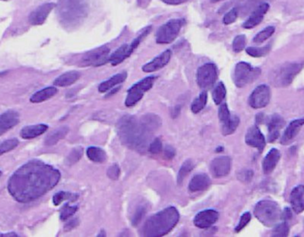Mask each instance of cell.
<instances>
[{
  "label": "cell",
  "instance_id": "1",
  "mask_svg": "<svg viewBox=\"0 0 304 237\" xmlns=\"http://www.w3.org/2000/svg\"><path fill=\"white\" fill-rule=\"evenodd\" d=\"M60 178L58 170L35 159L15 171L9 178L7 189L13 199L19 203H30L52 190Z\"/></svg>",
  "mask_w": 304,
  "mask_h": 237
},
{
  "label": "cell",
  "instance_id": "2",
  "mask_svg": "<svg viewBox=\"0 0 304 237\" xmlns=\"http://www.w3.org/2000/svg\"><path fill=\"white\" fill-rule=\"evenodd\" d=\"M161 124L157 115L148 114L137 119L133 116H124L117 124V131L123 144L139 152L150 146V138Z\"/></svg>",
  "mask_w": 304,
  "mask_h": 237
},
{
  "label": "cell",
  "instance_id": "3",
  "mask_svg": "<svg viewBox=\"0 0 304 237\" xmlns=\"http://www.w3.org/2000/svg\"><path fill=\"white\" fill-rule=\"evenodd\" d=\"M180 219L177 209L173 206L157 212L147 220L142 229L144 237H163L176 227Z\"/></svg>",
  "mask_w": 304,
  "mask_h": 237
},
{
  "label": "cell",
  "instance_id": "4",
  "mask_svg": "<svg viewBox=\"0 0 304 237\" xmlns=\"http://www.w3.org/2000/svg\"><path fill=\"white\" fill-rule=\"evenodd\" d=\"M254 215L261 223L271 228L279 223L282 212L279 204L271 200H261L254 207Z\"/></svg>",
  "mask_w": 304,
  "mask_h": 237
},
{
  "label": "cell",
  "instance_id": "5",
  "mask_svg": "<svg viewBox=\"0 0 304 237\" xmlns=\"http://www.w3.org/2000/svg\"><path fill=\"white\" fill-rule=\"evenodd\" d=\"M303 68L304 63L298 62H287L279 65L270 74L271 84L277 87L288 86Z\"/></svg>",
  "mask_w": 304,
  "mask_h": 237
},
{
  "label": "cell",
  "instance_id": "6",
  "mask_svg": "<svg viewBox=\"0 0 304 237\" xmlns=\"http://www.w3.org/2000/svg\"><path fill=\"white\" fill-rule=\"evenodd\" d=\"M58 14L61 21L66 23L78 21L86 14V6L84 0H60L58 4Z\"/></svg>",
  "mask_w": 304,
  "mask_h": 237
},
{
  "label": "cell",
  "instance_id": "7",
  "mask_svg": "<svg viewBox=\"0 0 304 237\" xmlns=\"http://www.w3.org/2000/svg\"><path fill=\"white\" fill-rule=\"evenodd\" d=\"M157 76H148L134 84L131 88H129L124 102L125 106L132 108L136 105L144 96V94L152 88L155 81L157 80Z\"/></svg>",
  "mask_w": 304,
  "mask_h": 237
},
{
  "label": "cell",
  "instance_id": "8",
  "mask_svg": "<svg viewBox=\"0 0 304 237\" xmlns=\"http://www.w3.org/2000/svg\"><path fill=\"white\" fill-rule=\"evenodd\" d=\"M184 24L183 19H174L167 21L157 31L156 41L158 44H171L178 37Z\"/></svg>",
  "mask_w": 304,
  "mask_h": 237
},
{
  "label": "cell",
  "instance_id": "9",
  "mask_svg": "<svg viewBox=\"0 0 304 237\" xmlns=\"http://www.w3.org/2000/svg\"><path fill=\"white\" fill-rule=\"evenodd\" d=\"M260 74H261L260 68H253L247 62L241 61L236 65L233 81L237 87L241 88L256 80Z\"/></svg>",
  "mask_w": 304,
  "mask_h": 237
},
{
  "label": "cell",
  "instance_id": "10",
  "mask_svg": "<svg viewBox=\"0 0 304 237\" xmlns=\"http://www.w3.org/2000/svg\"><path fill=\"white\" fill-rule=\"evenodd\" d=\"M218 76V70L214 63H205L197 71V83L202 89L211 88L215 84Z\"/></svg>",
  "mask_w": 304,
  "mask_h": 237
},
{
  "label": "cell",
  "instance_id": "11",
  "mask_svg": "<svg viewBox=\"0 0 304 237\" xmlns=\"http://www.w3.org/2000/svg\"><path fill=\"white\" fill-rule=\"evenodd\" d=\"M111 50L106 46L98 47L92 51L87 52L82 58V62L86 66L99 67L109 62Z\"/></svg>",
  "mask_w": 304,
  "mask_h": 237
},
{
  "label": "cell",
  "instance_id": "12",
  "mask_svg": "<svg viewBox=\"0 0 304 237\" xmlns=\"http://www.w3.org/2000/svg\"><path fill=\"white\" fill-rule=\"evenodd\" d=\"M270 89L268 85H261L253 90L249 97V105L253 109H261L269 104Z\"/></svg>",
  "mask_w": 304,
  "mask_h": 237
},
{
  "label": "cell",
  "instance_id": "13",
  "mask_svg": "<svg viewBox=\"0 0 304 237\" xmlns=\"http://www.w3.org/2000/svg\"><path fill=\"white\" fill-rule=\"evenodd\" d=\"M232 169V159L227 156L218 157L211 162V174L215 178H223L230 174Z\"/></svg>",
  "mask_w": 304,
  "mask_h": 237
},
{
  "label": "cell",
  "instance_id": "14",
  "mask_svg": "<svg viewBox=\"0 0 304 237\" xmlns=\"http://www.w3.org/2000/svg\"><path fill=\"white\" fill-rule=\"evenodd\" d=\"M218 212L214 210H205L197 213L194 218V225L198 229H210L218 220Z\"/></svg>",
  "mask_w": 304,
  "mask_h": 237
},
{
  "label": "cell",
  "instance_id": "15",
  "mask_svg": "<svg viewBox=\"0 0 304 237\" xmlns=\"http://www.w3.org/2000/svg\"><path fill=\"white\" fill-rule=\"evenodd\" d=\"M245 143L252 148H257L259 151H262L265 148V137L261 133L257 125L249 128L245 134Z\"/></svg>",
  "mask_w": 304,
  "mask_h": 237
},
{
  "label": "cell",
  "instance_id": "16",
  "mask_svg": "<svg viewBox=\"0 0 304 237\" xmlns=\"http://www.w3.org/2000/svg\"><path fill=\"white\" fill-rule=\"evenodd\" d=\"M55 3H47L39 6L35 9L29 16V21L32 25H41L47 20L49 13H51L52 10L55 8Z\"/></svg>",
  "mask_w": 304,
  "mask_h": 237
},
{
  "label": "cell",
  "instance_id": "17",
  "mask_svg": "<svg viewBox=\"0 0 304 237\" xmlns=\"http://www.w3.org/2000/svg\"><path fill=\"white\" fill-rule=\"evenodd\" d=\"M171 56L172 52L170 50H166L161 55H159V56H157L156 58L152 59L151 61L146 63L142 67V71L146 73L158 71L159 69L164 68L165 66H167L168 62L170 61Z\"/></svg>",
  "mask_w": 304,
  "mask_h": 237
},
{
  "label": "cell",
  "instance_id": "18",
  "mask_svg": "<svg viewBox=\"0 0 304 237\" xmlns=\"http://www.w3.org/2000/svg\"><path fill=\"white\" fill-rule=\"evenodd\" d=\"M20 121V116L14 110H8L0 115V136L3 135L11 128L17 125Z\"/></svg>",
  "mask_w": 304,
  "mask_h": 237
},
{
  "label": "cell",
  "instance_id": "19",
  "mask_svg": "<svg viewBox=\"0 0 304 237\" xmlns=\"http://www.w3.org/2000/svg\"><path fill=\"white\" fill-rule=\"evenodd\" d=\"M269 8H270V5L268 3H261L259 4L257 7L253 10V13L249 16L248 19L244 21L243 24L244 29H248V30L253 29V27L260 24Z\"/></svg>",
  "mask_w": 304,
  "mask_h": 237
},
{
  "label": "cell",
  "instance_id": "20",
  "mask_svg": "<svg viewBox=\"0 0 304 237\" xmlns=\"http://www.w3.org/2000/svg\"><path fill=\"white\" fill-rule=\"evenodd\" d=\"M285 125V120L279 114L272 115L268 120V128H269V141L274 142L279 139L280 131Z\"/></svg>",
  "mask_w": 304,
  "mask_h": 237
},
{
  "label": "cell",
  "instance_id": "21",
  "mask_svg": "<svg viewBox=\"0 0 304 237\" xmlns=\"http://www.w3.org/2000/svg\"><path fill=\"white\" fill-rule=\"evenodd\" d=\"M290 203L292 209L296 213H301L304 211V186L298 185L291 192Z\"/></svg>",
  "mask_w": 304,
  "mask_h": 237
},
{
  "label": "cell",
  "instance_id": "22",
  "mask_svg": "<svg viewBox=\"0 0 304 237\" xmlns=\"http://www.w3.org/2000/svg\"><path fill=\"white\" fill-rule=\"evenodd\" d=\"M304 125V119H296L292 121L283 133L281 143L285 145L288 144L290 141L296 138Z\"/></svg>",
  "mask_w": 304,
  "mask_h": 237
},
{
  "label": "cell",
  "instance_id": "23",
  "mask_svg": "<svg viewBox=\"0 0 304 237\" xmlns=\"http://www.w3.org/2000/svg\"><path fill=\"white\" fill-rule=\"evenodd\" d=\"M280 152L277 148L270 149L262 161V170L265 174H270L274 171L280 159Z\"/></svg>",
  "mask_w": 304,
  "mask_h": 237
},
{
  "label": "cell",
  "instance_id": "24",
  "mask_svg": "<svg viewBox=\"0 0 304 237\" xmlns=\"http://www.w3.org/2000/svg\"><path fill=\"white\" fill-rule=\"evenodd\" d=\"M210 178L205 174L195 175L188 184V189L191 192L205 191L210 186Z\"/></svg>",
  "mask_w": 304,
  "mask_h": 237
},
{
  "label": "cell",
  "instance_id": "25",
  "mask_svg": "<svg viewBox=\"0 0 304 237\" xmlns=\"http://www.w3.org/2000/svg\"><path fill=\"white\" fill-rule=\"evenodd\" d=\"M47 129H48V126L47 124H43V123L29 125V126L22 128V131H20V135L24 140H30V139H34L36 137L42 135L47 131Z\"/></svg>",
  "mask_w": 304,
  "mask_h": 237
},
{
  "label": "cell",
  "instance_id": "26",
  "mask_svg": "<svg viewBox=\"0 0 304 237\" xmlns=\"http://www.w3.org/2000/svg\"><path fill=\"white\" fill-rule=\"evenodd\" d=\"M127 77V73L121 72L114 75L108 80L104 81L101 85H99L98 90L100 93H106L108 91L114 88L116 85L123 83Z\"/></svg>",
  "mask_w": 304,
  "mask_h": 237
},
{
  "label": "cell",
  "instance_id": "27",
  "mask_svg": "<svg viewBox=\"0 0 304 237\" xmlns=\"http://www.w3.org/2000/svg\"><path fill=\"white\" fill-rule=\"evenodd\" d=\"M80 76V73L77 71H68L58 76L56 80L54 81V85L59 87H67L76 83L79 79Z\"/></svg>",
  "mask_w": 304,
  "mask_h": 237
},
{
  "label": "cell",
  "instance_id": "28",
  "mask_svg": "<svg viewBox=\"0 0 304 237\" xmlns=\"http://www.w3.org/2000/svg\"><path fill=\"white\" fill-rule=\"evenodd\" d=\"M58 93V90L56 86H49L46 87L44 89L38 91L30 97V102L32 103H40V102H46L47 100L51 99Z\"/></svg>",
  "mask_w": 304,
  "mask_h": 237
},
{
  "label": "cell",
  "instance_id": "29",
  "mask_svg": "<svg viewBox=\"0 0 304 237\" xmlns=\"http://www.w3.org/2000/svg\"><path fill=\"white\" fill-rule=\"evenodd\" d=\"M130 55L131 53L129 51V45L125 44L121 46L112 55H110L109 62H111L112 66H117L124 61V59H127Z\"/></svg>",
  "mask_w": 304,
  "mask_h": 237
},
{
  "label": "cell",
  "instance_id": "30",
  "mask_svg": "<svg viewBox=\"0 0 304 237\" xmlns=\"http://www.w3.org/2000/svg\"><path fill=\"white\" fill-rule=\"evenodd\" d=\"M68 132H69L68 126L57 128L47 136V138L45 139V144L47 146H53V145L57 144L59 140H62L63 138H65V136L68 134Z\"/></svg>",
  "mask_w": 304,
  "mask_h": 237
},
{
  "label": "cell",
  "instance_id": "31",
  "mask_svg": "<svg viewBox=\"0 0 304 237\" xmlns=\"http://www.w3.org/2000/svg\"><path fill=\"white\" fill-rule=\"evenodd\" d=\"M86 155L91 161L94 163L103 164L107 160V154L103 148H98V147H90L87 148Z\"/></svg>",
  "mask_w": 304,
  "mask_h": 237
},
{
  "label": "cell",
  "instance_id": "32",
  "mask_svg": "<svg viewBox=\"0 0 304 237\" xmlns=\"http://www.w3.org/2000/svg\"><path fill=\"white\" fill-rule=\"evenodd\" d=\"M240 124V118L236 115H232L225 123H222V132L224 136L231 135L237 130Z\"/></svg>",
  "mask_w": 304,
  "mask_h": 237
},
{
  "label": "cell",
  "instance_id": "33",
  "mask_svg": "<svg viewBox=\"0 0 304 237\" xmlns=\"http://www.w3.org/2000/svg\"><path fill=\"white\" fill-rule=\"evenodd\" d=\"M212 96L216 105H220L223 103V100L226 96V88L223 82H220L215 85V87L213 90V93H212Z\"/></svg>",
  "mask_w": 304,
  "mask_h": 237
},
{
  "label": "cell",
  "instance_id": "34",
  "mask_svg": "<svg viewBox=\"0 0 304 237\" xmlns=\"http://www.w3.org/2000/svg\"><path fill=\"white\" fill-rule=\"evenodd\" d=\"M207 103V93L206 91H203L197 99L191 104V111L194 114H197L201 111Z\"/></svg>",
  "mask_w": 304,
  "mask_h": 237
},
{
  "label": "cell",
  "instance_id": "35",
  "mask_svg": "<svg viewBox=\"0 0 304 237\" xmlns=\"http://www.w3.org/2000/svg\"><path fill=\"white\" fill-rule=\"evenodd\" d=\"M77 195H74V194H71L69 192H66V191H60L54 195L53 203L56 206H58L64 201H67V200L75 201V200H77Z\"/></svg>",
  "mask_w": 304,
  "mask_h": 237
},
{
  "label": "cell",
  "instance_id": "36",
  "mask_svg": "<svg viewBox=\"0 0 304 237\" xmlns=\"http://www.w3.org/2000/svg\"><path fill=\"white\" fill-rule=\"evenodd\" d=\"M193 168H194V164L191 160H187L182 164L177 175V182L179 185L182 183L186 176L192 171Z\"/></svg>",
  "mask_w": 304,
  "mask_h": 237
},
{
  "label": "cell",
  "instance_id": "37",
  "mask_svg": "<svg viewBox=\"0 0 304 237\" xmlns=\"http://www.w3.org/2000/svg\"><path fill=\"white\" fill-rule=\"evenodd\" d=\"M274 27H272V26L267 27L264 30L260 31V32L254 37V38H253V42L255 43V44H257V45H260L261 43L265 42L267 39H269L272 35L274 34Z\"/></svg>",
  "mask_w": 304,
  "mask_h": 237
},
{
  "label": "cell",
  "instance_id": "38",
  "mask_svg": "<svg viewBox=\"0 0 304 237\" xmlns=\"http://www.w3.org/2000/svg\"><path fill=\"white\" fill-rule=\"evenodd\" d=\"M289 234V226L287 221H283L281 223L275 225L272 231V237H286Z\"/></svg>",
  "mask_w": 304,
  "mask_h": 237
},
{
  "label": "cell",
  "instance_id": "39",
  "mask_svg": "<svg viewBox=\"0 0 304 237\" xmlns=\"http://www.w3.org/2000/svg\"><path fill=\"white\" fill-rule=\"evenodd\" d=\"M270 46H266L264 47H248L245 51L250 56L259 58L267 55L270 52Z\"/></svg>",
  "mask_w": 304,
  "mask_h": 237
},
{
  "label": "cell",
  "instance_id": "40",
  "mask_svg": "<svg viewBox=\"0 0 304 237\" xmlns=\"http://www.w3.org/2000/svg\"><path fill=\"white\" fill-rule=\"evenodd\" d=\"M19 145V140L17 139H11L2 142L0 144V156H2L4 153L9 152L13 150Z\"/></svg>",
  "mask_w": 304,
  "mask_h": 237
},
{
  "label": "cell",
  "instance_id": "41",
  "mask_svg": "<svg viewBox=\"0 0 304 237\" xmlns=\"http://www.w3.org/2000/svg\"><path fill=\"white\" fill-rule=\"evenodd\" d=\"M245 44H246V39H245V36L244 35L237 36L234 38L233 44H232L233 50L236 53H240V52L243 51L244 49V47H245Z\"/></svg>",
  "mask_w": 304,
  "mask_h": 237
},
{
  "label": "cell",
  "instance_id": "42",
  "mask_svg": "<svg viewBox=\"0 0 304 237\" xmlns=\"http://www.w3.org/2000/svg\"><path fill=\"white\" fill-rule=\"evenodd\" d=\"M77 211V206H69V205H65L64 207L61 209V211L60 219L62 221L69 220L70 217L73 216L76 212Z\"/></svg>",
  "mask_w": 304,
  "mask_h": 237
},
{
  "label": "cell",
  "instance_id": "43",
  "mask_svg": "<svg viewBox=\"0 0 304 237\" xmlns=\"http://www.w3.org/2000/svg\"><path fill=\"white\" fill-rule=\"evenodd\" d=\"M83 155V149L82 148H73L72 151L69 153L68 158H67V163L69 165H74L77 162L79 161V159L81 158Z\"/></svg>",
  "mask_w": 304,
  "mask_h": 237
},
{
  "label": "cell",
  "instance_id": "44",
  "mask_svg": "<svg viewBox=\"0 0 304 237\" xmlns=\"http://www.w3.org/2000/svg\"><path fill=\"white\" fill-rule=\"evenodd\" d=\"M238 16H239V9L237 8V7L231 9V10L224 15L223 21V23H224L225 25H230V24H232L233 22H235Z\"/></svg>",
  "mask_w": 304,
  "mask_h": 237
},
{
  "label": "cell",
  "instance_id": "45",
  "mask_svg": "<svg viewBox=\"0 0 304 237\" xmlns=\"http://www.w3.org/2000/svg\"><path fill=\"white\" fill-rule=\"evenodd\" d=\"M219 119H220V121H221V123H225L226 121H227L228 119L231 118V112H230V110H229V108H228V105L226 103H223L221 105V107L219 108Z\"/></svg>",
  "mask_w": 304,
  "mask_h": 237
},
{
  "label": "cell",
  "instance_id": "46",
  "mask_svg": "<svg viewBox=\"0 0 304 237\" xmlns=\"http://www.w3.org/2000/svg\"><path fill=\"white\" fill-rule=\"evenodd\" d=\"M251 218H252V216H251L250 212H244V214L240 218L239 224L236 227V232H240L242 229H244V227L250 222Z\"/></svg>",
  "mask_w": 304,
  "mask_h": 237
},
{
  "label": "cell",
  "instance_id": "47",
  "mask_svg": "<svg viewBox=\"0 0 304 237\" xmlns=\"http://www.w3.org/2000/svg\"><path fill=\"white\" fill-rule=\"evenodd\" d=\"M108 177L110 178H112L113 180H117L118 178H120V168L119 165L117 164L112 165L107 171Z\"/></svg>",
  "mask_w": 304,
  "mask_h": 237
},
{
  "label": "cell",
  "instance_id": "48",
  "mask_svg": "<svg viewBox=\"0 0 304 237\" xmlns=\"http://www.w3.org/2000/svg\"><path fill=\"white\" fill-rule=\"evenodd\" d=\"M253 173L252 170H242L238 174V178L243 182H248L253 178Z\"/></svg>",
  "mask_w": 304,
  "mask_h": 237
},
{
  "label": "cell",
  "instance_id": "49",
  "mask_svg": "<svg viewBox=\"0 0 304 237\" xmlns=\"http://www.w3.org/2000/svg\"><path fill=\"white\" fill-rule=\"evenodd\" d=\"M149 149H150V152L153 155H157L159 154L161 150H162V142L159 139H155L150 146H149Z\"/></svg>",
  "mask_w": 304,
  "mask_h": 237
},
{
  "label": "cell",
  "instance_id": "50",
  "mask_svg": "<svg viewBox=\"0 0 304 237\" xmlns=\"http://www.w3.org/2000/svg\"><path fill=\"white\" fill-rule=\"evenodd\" d=\"M144 213H145V209L144 208L140 207L138 209L136 212H135V214H134V216H133V220H132V223H133V226H136V225L139 224L141 222V219H142V217L144 215Z\"/></svg>",
  "mask_w": 304,
  "mask_h": 237
},
{
  "label": "cell",
  "instance_id": "51",
  "mask_svg": "<svg viewBox=\"0 0 304 237\" xmlns=\"http://www.w3.org/2000/svg\"><path fill=\"white\" fill-rule=\"evenodd\" d=\"M176 156V149L171 147V146H167L165 149V157L167 159H172Z\"/></svg>",
  "mask_w": 304,
  "mask_h": 237
},
{
  "label": "cell",
  "instance_id": "52",
  "mask_svg": "<svg viewBox=\"0 0 304 237\" xmlns=\"http://www.w3.org/2000/svg\"><path fill=\"white\" fill-rule=\"evenodd\" d=\"M292 217V212L291 210L289 209V208H286L285 210H284V212H282V215H281V220H283V221H288L289 220H291Z\"/></svg>",
  "mask_w": 304,
  "mask_h": 237
},
{
  "label": "cell",
  "instance_id": "53",
  "mask_svg": "<svg viewBox=\"0 0 304 237\" xmlns=\"http://www.w3.org/2000/svg\"><path fill=\"white\" fill-rule=\"evenodd\" d=\"M78 225V220L74 219V220H69V222L65 226V231H69L71 229H75Z\"/></svg>",
  "mask_w": 304,
  "mask_h": 237
},
{
  "label": "cell",
  "instance_id": "54",
  "mask_svg": "<svg viewBox=\"0 0 304 237\" xmlns=\"http://www.w3.org/2000/svg\"><path fill=\"white\" fill-rule=\"evenodd\" d=\"M165 4H171V5H178L187 2L188 0H161Z\"/></svg>",
  "mask_w": 304,
  "mask_h": 237
},
{
  "label": "cell",
  "instance_id": "55",
  "mask_svg": "<svg viewBox=\"0 0 304 237\" xmlns=\"http://www.w3.org/2000/svg\"><path fill=\"white\" fill-rule=\"evenodd\" d=\"M0 237H17V235L14 233L0 234Z\"/></svg>",
  "mask_w": 304,
  "mask_h": 237
},
{
  "label": "cell",
  "instance_id": "56",
  "mask_svg": "<svg viewBox=\"0 0 304 237\" xmlns=\"http://www.w3.org/2000/svg\"><path fill=\"white\" fill-rule=\"evenodd\" d=\"M212 3H217V2H220V1H223V0H210Z\"/></svg>",
  "mask_w": 304,
  "mask_h": 237
},
{
  "label": "cell",
  "instance_id": "57",
  "mask_svg": "<svg viewBox=\"0 0 304 237\" xmlns=\"http://www.w3.org/2000/svg\"><path fill=\"white\" fill-rule=\"evenodd\" d=\"M1 174H2V173H1V171H0V176H1Z\"/></svg>",
  "mask_w": 304,
  "mask_h": 237
},
{
  "label": "cell",
  "instance_id": "58",
  "mask_svg": "<svg viewBox=\"0 0 304 237\" xmlns=\"http://www.w3.org/2000/svg\"><path fill=\"white\" fill-rule=\"evenodd\" d=\"M2 1H7V0H2Z\"/></svg>",
  "mask_w": 304,
  "mask_h": 237
}]
</instances>
